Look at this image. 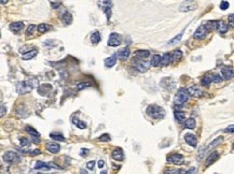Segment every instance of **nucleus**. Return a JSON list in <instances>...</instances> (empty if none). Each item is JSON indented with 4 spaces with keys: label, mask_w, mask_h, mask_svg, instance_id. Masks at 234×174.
<instances>
[{
    "label": "nucleus",
    "mask_w": 234,
    "mask_h": 174,
    "mask_svg": "<svg viewBox=\"0 0 234 174\" xmlns=\"http://www.w3.org/2000/svg\"><path fill=\"white\" fill-rule=\"evenodd\" d=\"M147 114L149 115L150 117L152 118H155V119H162L165 117L166 113H165V110L163 108L159 106H155V104H151L147 108Z\"/></svg>",
    "instance_id": "obj_1"
},
{
    "label": "nucleus",
    "mask_w": 234,
    "mask_h": 174,
    "mask_svg": "<svg viewBox=\"0 0 234 174\" xmlns=\"http://www.w3.org/2000/svg\"><path fill=\"white\" fill-rule=\"evenodd\" d=\"M189 97L190 95L188 94V91L187 89H179L177 91L176 96H175V99H174V102L176 106H182L183 103L188 101Z\"/></svg>",
    "instance_id": "obj_2"
},
{
    "label": "nucleus",
    "mask_w": 234,
    "mask_h": 174,
    "mask_svg": "<svg viewBox=\"0 0 234 174\" xmlns=\"http://www.w3.org/2000/svg\"><path fill=\"white\" fill-rule=\"evenodd\" d=\"M35 84L31 83V81H23V82H18L16 84V91H18V94L21 95H24V94H27L31 91Z\"/></svg>",
    "instance_id": "obj_3"
},
{
    "label": "nucleus",
    "mask_w": 234,
    "mask_h": 174,
    "mask_svg": "<svg viewBox=\"0 0 234 174\" xmlns=\"http://www.w3.org/2000/svg\"><path fill=\"white\" fill-rule=\"evenodd\" d=\"M133 64H134L135 68H136L139 72H142V73L148 71L149 68H150V66H151V64L150 62H148V61H138L136 57L133 59Z\"/></svg>",
    "instance_id": "obj_4"
},
{
    "label": "nucleus",
    "mask_w": 234,
    "mask_h": 174,
    "mask_svg": "<svg viewBox=\"0 0 234 174\" xmlns=\"http://www.w3.org/2000/svg\"><path fill=\"white\" fill-rule=\"evenodd\" d=\"M197 8V3L195 1H183L181 2L180 7H179V11L180 12H190L193 11Z\"/></svg>",
    "instance_id": "obj_5"
},
{
    "label": "nucleus",
    "mask_w": 234,
    "mask_h": 174,
    "mask_svg": "<svg viewBox=\"0 0 234 174\" xmlns=\"http://www.w3.org/2000/svg\"><path fill=\"white\" fill-rule=\"evenodd\" d=\"M122 42V37L117 32H112L110 33L109 35V40H108V45L109 46H112V47H115V46H119L121 44Z\"/></svg>",
    "instance_id": "obj_6"
},
{
    "label": "nucleus",
    "mask_w": 234,
    "mask_h": 174,
    "mask_svg": "<svg viewBox=\"0 0 234 174\" xmlns=\"http://www.w3.org/2000/svg\"><path fill=\"white\" fill-rule=\"evenodd\" d=\"M167 161L170 163H173V165H180L183 163L185 159H183V156L180 154H173L170 156H168L167 158Z\"/></svg>",
    "instance_id": "obj_7"
},
{
    "label": "nucleus",
    "mask_w": 234,
    "mask_h": 174,
    "mask_svg": "<svg viewBox=\"0 0 234 174\" xmlns=\"http://www.w3.org/2000/svg\"><path fill=\"white\" fill-rule=\"evenodd\" d=\"M3 160L7 161L9 163H14V162H18L20 160V157L16 153L14 152H7L5 155H3Z\"/></svg>",
    "instance_id": "obj_8"
},
{
    "label": "nucleus",
    "mask_w": 234,
    "mask_h": 174,
    "mask_svg": "<svg viewBox=\"0 0 234 174\" xmlns=\"http://www.w3.org/2000/svg\"><path fill=\"white\" fill-rule=\"evenodd\" d=\"M207 29H206L205 25H202V26H200L199 28L197 29V31L194 32V35H193V37H194V39H199V40H202L204 39V38L206 37V35H207Z\"/></svg>",
    "instance_id": "obj_9"
},
{
    "label": "nucleus",
    "mask_w": 234,
    "mask_h": 174,
    "mask_svg": "<svg viewBox=\"0 0 234 174\" xmlns=\"http://www.w3.org/2000/svg\"><path fill=\"white\" fill-rule=\"evenodd\" d=\"M187 91H188V94L191 96V97L197 98V97H201V96L203 95V91H202L201 89H200L197 85L191 86V87H189V88L187 89Z\"/></svg>",
    "instance_id": "obj_10"
},
{
    "label": "nucleus",
    "mask_w": 234,
    "mask_h": 174,
    "mask_svg": "<svg viewBox=\"0 0 234 174\" xmlns=\"http://www.w3.org/2000/svg\"><path fill=\"white\" fill-rule=\"evenodd\" d=\"M221 75H222L223 80H230L234 77V70L231 68H228V67H224V68L221 69Z\"/></svg>",
    "instance_id": "obj_11"
},
{
    "label": "nucleus",
    "mask_w": 234,
    "mask_h": 174,
    "mask_svg": "<svg viewBox=\"0 0 234 174\" xmlns=\"http://www.w3.org/2000/svg\"><path fill=\"white\" fill-rule=\"evenodd\" d=\"M185 141L187 142L190 146H192V147H197V139L194 135H192V133H187V135H185Z\"/></svg>",
    "instance_id": "obj_12"
},
{
    "label": "nucleus",
    "mask_w": 234,
    "mask_h": 174,
    "mask_svg": "<svg viewBox=\"0 0 234 174\" xmlns=\"http://www.w3.org/2000/svg\"><path fill=\"white\" fill-rule=\"evenodd\" d=\"M130 54H131L130 49H128V47H124V49L118 51V53L115 54V55H117V58H119L120 60H125L128 58Z\"/></svg>",
    "instance_id": "obj_13"
},
{
    "label": "nucleus",
    "mask_w": 234,
    "mask_h": 174,
    "mask_svg": "<svg viewBox=\"0 0 234 174\" xmlns=\"http://www.w3.org/2000/svg\"><path fill=\"white\" fill-rule=\"evenodd\" d=\"M46 150H48V152L52 153V154H57L60 150V145L57 143H54V142H51V143L46 144Z\"/></svg>",
    "instance_id": "obj_14"
},
{
    "label": "nucleus",
    "mask_w": 234,
    "mask_h": 174,
    "mask_svg": "<svg viewBox=\"0 0 234 174\" xmlns=\"http://www.w3.org/2000/svg\"><path fill=\"white\" fill-rule=\"evenodd\" d=\"M9 28L11 29V31H13V32H18V31H21L23 28H24V23L23 22L11 23L10 26H9Z\"/></svg>",
    "instance_id": "obj_15"
},
{
    "label": "nucleus",
    "mask_w": 234,
    "mask_h": 174,
    "mask_svg": "<svg viewBox=\"0 0 234 174\" xmlns=\"http://www.w3.org/2000/svg\"><path fill=\"white\" fill-rule=\"evenodd\" d=\"M112 158L115 160H118V161H122L124 159V153L121 148H115V150L112 152Z\"/></svg>",
    "instance_id": "obj_16"
},
{
    "label": "nucleus",
    "mask_w": 234,
    "mask_h": 174,
    "mask_svg": "<svg viewBox=\"0 0 234 174\" xmlns=\"http://www.w3.org/2000/svg\"><path fill=\"white\" fill-rule=\"evenodd\" d=\"M218 158H219V154H218V153H217V152H213L212 154H210L209 156L206 158L205 165H206V167H209V165H213V163H214Z\"/></svg>",
    "instance_id": "obj_17"
},
{
    "label": "nucleus",
    "mask_w": 234,
    "mask_h": 174,
    "mask_svg": "<svg viewBox=\"0 0 234 174\" xmlns=\"http://www.w3.org/2000/svg\"><path fill=\"white\" fill-rule=\"evenodd\" d=\"M216 29H218V31L220 33H225L229 28H228V25L224 22L218 20V22H216Z\"/></svg>",
    "instance_id": "obj_18"
},
{
    "label": "nucleus",
    "mask_w": 234,
    "mask_h": 174,
    "mask_svg": "<svg viewBox=\"0 0 234 174\" xmlns=\"http://www.w3.org/2000/svg\"><path fill=\"white\" fill-rule=\"evenodd\" d=\"M104 62H105V66H106L107 68H111V67H113L115 64H117V55L115 54V55L106 58Z\"/></svg>",
    "instance_id": "obj_19"
},
{
    "label": "nucleus",
    "mask_w": 234,
    "mask_h": 174,
    "mask_svg": "<svg viewBox=\"0 0 234 174\" xmlns=\"http://www.w3.org/2000/svg\"><path fill=\"white\" fill-rule=\"evenodd\" d=\"M150 55V52L147 51V50H138V51L135 52V57L139 58V59H144V58L149 57Z\"/></svg>",
    "instance_id": "obj_20"
},
{
    "label": "nucleus",
    "mask_w": 234,
    "mask_h": 174,
    "mask_svg": "<svg viewBox=\"0 0 234 174\" xmlns=\"http://www.w3.org/2000/svg\"><path fill=\"white\" fill-rule=\"evenodd\" d=\"M62 20L65 25H70L72 23V15L70 14V12L68 11L64 12L62 15Z\"/></svg>",
    "instance_id": "obj_21"
},
{
    "label": "nucleus",
    "mask_w": 234,
    "mask_h": 174,
    "mask_svg": "<svg viewBox=\"0 0 234 174\" xmlns=\"http://www.w3.org/2000/svg\"><path fill=\"white\" fill-rule=\"evenodd\" d=\"M150 64H151V66H153V67H159V66H161L162 65V57L160 55H153L152 56V59H151V61H150Z\"/></svg>",
    "instance_id": "obj_22"
},
{
    "label": "nucleus",
    "mask_w": 234,
    "mask_h": 174,
    "mask_svg": "<svg viewBox=\"0 0 234 174\" xmlns=\"http://www.w3.org/2000/svg\"><path fill=\"white\" fill-rule=\"evenodd\" d=\"M25 130H26V132H28L33 139H38V138L40 137V133L38 132L36 129H33V127H30V126H27V127L25 128Z\"/></svg>",
    "instance_id": "obj_23"
},
{
    "label": "nucleus",
    "mask_w": 234,
    "mask_h": 174,
    "mask_svg": "<svg viewBox=\"0 0 234 174\" xmlns=\"http://www.w3.org/2000/svg\"><path fill=\"white\" fill-rule=\"evenodd\" d=\"M174 115H175V118H176L179 123L185 124V113L181 112V111H175Z\"/></svg>",
    "instance_id": "obj_24"
},
{
    "label": "nucleus",
    "mask_w": 234,
    "mask_h": 174,
    "mask_svg": "<svg viewBox=\"0 0 234 174\" xmlns=\"http://www.w3.org/2000/svg\"><path fill=\"white\" fill-rule=\"evenodd\" d=\"M37 54H38V51H37V50H31V51H29V52H27V53L23 54L22 58H23L24 60H29V59H31V58L35 57V56L37 55Z\"/></svg>",
    "instance_id": "obj_25"
},
{
    "label": "nucleus",
    "mask_w": 234,
    "mask_h": 174,
    "mask_svg": "<svg viewBox=\"0 0 234 174\" xmlns=\"http://www.w3.org/2000/svg\"><path fill=\"white\" fill-rule=\"evenodd\" d=\"M35 169L50 170L51 169V165H50V163H44V162H42V161H37V162H36V165H35Z\"/></svg>",
    "instance_id": "obj_26"
},
{
    "label": "nucleus",
    "mask_w": 234,
    "mask_h": 174,
    "mask_svg": "<svg viewBox=\"0 0 234 174\" xmlns=\"http://www.w3.org/2000/svg\"><path fill=\"white\" fill-rule=\"evenodd\" d=\"M182 57V53H181L180 50H175L174 52L172 53V59H173V62H177L181 59Z\"/></svg>",
    "instance_id": "obj_27"
},
{
    "label": "nucleus",
    "mask_w": 234,
    "mask_h": 174,
    "mask_svg": "<svg viewBox=\"0 0 234 174\" xmlns=\"http://www.w3.org/2000/svg\"><path fill=\"white\" fill-rule=\"evenodd\" d=\"M195 125H197V123H195L194 118H188L185 121V124H183L185 128H187V129H194Z\"/></svg>",
    "instance_id": "obj_28"
},
{
    "label": "nucleus",
    "mask_w": 234,
    "mask_h": 174,
    "mask_svg": "<svg viewBox=\"0 0 234 174\" xmlns=\"http://www.w3.org/2000/svg\"><path fill=\"white\" fill-rule=\"evenodd\" d=\"M100 40H102V38H100V33L98 32V31H95V32L92 33V35H91V42H92L93 44H97Z\"/></svg>",
    "instance_id": "obj_29"
},
{
    "label": "nucleus",
    "mask_w": 234,
    "mask_h": 174,
    "mask_svg": "<svg viewBox=\"0 0 234 174\" xmlns=\"http://www.w3.org/2000/svg\"><path fill=\"white\" fill-rule=\"evenodd\" d=\"M172 61H173L172 54H170V53L164 54L163 57H162V65H163V66H167V65H170Z\"/></svg>",
    "instance_id": "obj_30"
},
{
    "label": "nucleus",
    "mask_w": 234,
    "mask_h": 174,
    "mask_svg": "<svg viewBox=\"0 0 234 174\" xmlns=\"http://www.w3.org/2000/svg\"><path fill=\"white\" fill-rule=\"evenodd\" d=\"M72 123H73V125H76L78 128H80V129H85V128H86V124L84 123V121L79 120L77 117H73V118H72Z\"/></svg>",
    "instance_id": "obj_31"
},
{
    "label": "nucleus",
    "mask_w": 234,
    "mask_h": 174,
    "mask_svg": "<svg viewBox=\"0 0 234 174\" xmlns=\"http://www.w3.org/2000/svg\"><path fill=\"white\" fill-rule=\"evenodd\" d=\"M222 140H223V138H222V137H219V138H217V139L215 140L214 142H212V143H210L209 145L207 146V148H206V150H205V152H207V150H212V148L216 147V146L218 145V144L220 143V142L222 141Z\"/></svg>",
    "instance_id": "obj_32"
},
{
    "label": "nucleus",
    "mask_w": 234,
    "mask_h": 174,
    "mask_svg": "<svg viewBox=\"0 0 234 174\" xmlns=\"http://www.w3.org/2000/svg\"><path fill=\"white\" fill-rule=\"evenodd\" d=\"M49 30H50V26L48 24L42 23V24H40L39 26H38V31H39L40 33H44V32H46V31H49Z\"/></svg>",
    "instance_id": "obj_33"
},
{
    "label": "nucleus",
    "mask_w": 234,
    "mask_h": 174,
    "mask_svg": "<svg viewBox=\"0 0 234 174\" xmlns=\"http://www.w3.org/2000/svg\"><path fill=\"white\" fill-rule=\"evenodd\" d=\"M181 38H182V32L179 33V35H177L176 37L174 38V39L170 40V41L167 42V44H168V45H174V44H177V43H178V42L181 40Z\"/></svg>",
    "instance_id": "obj_34"
},
{
    "label": "nucleus",
    "mask_w": 234,
    "mask_h": 174,
    "mask_svg": "<svg viewBox=\"0 0 234 174\" xmlns=\"http://www.w3.org/2000/svg\"><path fill=\"white\" fill-rule=\"evenodd\" d=\"M212 82H213V75H205V76L202 79V84H203L204 86H209Z\"/></svg>",
    "instance_id": "obj_35"
},
{
    "label": "nucleus",
    "mask_w": 234,
    "mask_h": 174,
    "mask_svg": "<svg viewBox=\"0 0 234 174\" xmlns=\"http://www.w3.org/2000/svg\"><path fill=\"white\" fill-rule=\"evenodd\" d=\"M50 137H51L53 140H55V141H62V142L65 141V137L62 135V133H51Z\"/></svg>",
    "instance_id": "obj_36"
},
{
    "label": "nucleus",
    "mask_w": 234,
    "mask_h": 174,
    "mask_svg": "<svg viewBox=\"0 0 234 174\" xmlns=\"http://www.w3.org/2000/svg\"><path fill=\"white\" fill-rule=\"evenodd\" d=\"M164 174H183L182 170H177V169H167L165 170Z\"/></svg>",
    "instance_id": "obj_37"
},
{
    "label": "nucleus",
    "mask_w": 234,
    "mask_h": 174,
    "mask_svg": "<svg viewBox=\"0 0 234 174\" xmlns=\"http://www.w3.org/2000/svg\"><path fill=\"white\" fill-rule=\"evenodd\" d=\"M98 140H99L100 142H109L111 140V138L108 133H104V135H100V137L98 138Z\"/></svg>",
    "instance_id": "obj_38"
},
{
    "label": "nucleus",
    "mask_w": 234,
    "mask_h": 174,
    "mask_svg": "<svg viewBox=\"0 0 234 174\" xmlns=\"http://www.w3.org/2000/svg\"><path fill=\"white\" fill-rule=\"evenodd\" d=\"M35 30H36V26H35V25H33V24L29 25L28 28H27V30H26V35L28 37V35H33V33L35 32Z\"/></svg>",
    "instance_id": "obj_39"
},
{
    "label": "nucleus",
    "mask_w": 234,
    "mask_h": 174,
    "mask_svg": "<svg viewBox=\"0 0 234 174\" xmlns=\"http://www.w3.org/2000/svg\"><path fill=\"white\" fill-rule=\"evenodd\" d=\"M91 84L90 83H79L77 86V88L79 89V91H81V89H84L86 88V87H90Z\"/></svg>",
    "instance_id": "obj_40"
},
{
    "label": "nucleus",
    "mask_w": 234,
    "mask_h": 174,
    "mask_svg": "<svg viewBox=\"0 0 234 174\" xmlns=\"http://www.w3.org/2000/svg\"><path fill=\"white\" fill-rule=\"evenodd\" d=\"M29 143H30V142H29V140L27 139V138H22V139L20 140V144H21V146H23V147H24V146H27Z\"/></svg>",
    "instance_id": "obj_41"
},
{
    "label": "nucleus",
    "mask_w": 234,
    "mask_h": 174,
    "mask_svg": "<svg viewBox=\"0 0 234 174\" xmlns=\"http://www.w3.org/2000/svg\"><path fill=\"white\" fill-rule=\"evenodd\" d=\"M221 81H222V77H221L220 75L218 74L213 75V82H215V83H220Z\"/></svg>",
    "instance_id": "obj_42"
},
{
    "label": "nucleus",
    "mask_w": 234,
    "mask_h": 174,
    "mask_svg": "<svg viewBox=\"0 0 234 174\" xmlns=\"http://www.w3.org/2000/svg\"><path fill=\"white\" fill-rule=\"evenodd\" d=\"M224 132H228V133L233 132V133H234V125H230V126H228V127L224 129Z\"/></svg>",
    "instance_id": "obj_43"
},
{
    "label": "nucleus",
    "mask_w": 234,
    "mask_h": 174,
    "mask_svg": "<svg viewBox=\"0 0 234 174\" xmlns=\"http://www.w3.org/2000/svg\"><path fill=\"white\" fill-rule=\"evenodd\" d=\"M229 25L231 27H234V13L233 14H230L229 15Z\"/></svg>",
    "instance_id": "obj_44"
},
{
    "label": "nucleus",
    "mask_w": 234,
    "mask_h": 174,
    "mask_svg": "<svg viewBox=\"0 0 234 174\" xmlns=\"http://www.w3.org/2000/svg\"><path fill=\"white\" fill-rule=\"evenodd\" d=\"M228 8H229V2H228V1H222V2L220 3L221 10H227Z\"/></svg>",
    "instance_id": "obj_45"
},
{
    "label": "nucleus",
    "mask_w": 234,
    "mask_h": 174,
    "mask_svg": "<svg viewBox=\"0 0 234 174\" xmlns=\"http://www.w3.org/2000/svg\"><path fill=\"white\" fill-rule=\"evenodd\" d=\"M94 165H95V161H94V160L88 161V162L86 163V168H88V170H93V168H94Z\"/></svg>",
    "instance_id": "obj_46"
},
{
    "label": "nucleus",
    "mask_w": 234,
    "mask_h": 174,
    "mask_svg": "<svg viewBox=\"0 0 234 174\" xmlns=\"http://www.w3.org/2000/svg\"><path fill=\"white\" fill-rule=\"evenodd\" d=\"M185 174H197V168H195V167L190 168L188 171L185 172Z\"/></svg>",
    "instance_id": "obj_47"
},
{
    "label": "nucleus",
    "mask_w": 234,
    "mask_h": 174,
    "mask_svg": "<svg viewBox=\"0 0 234 174\" xmlns=\"http://www.w3.org/2000/svg\"><path fill=\"white\" fill-rule=\"evenodd\" d=\"M51 6H52V8H53V9H57V8L60 7V2H54V1H52Z\"/></svg>",
    "instance_id": "obj_48"
},
{
    "label": "nucleus",
    "mask_w": 234,
    "mask_h": 174,
    "mask_svg": "<svg viewBox=\"0 0 234 174\" xmlns=\"http://www.w3.org/2000/svg\"><path fill=\"white\" fill-rule=\"evenodd\" d=\"M6 112H7V109H6V106L2 104V106H1V113H0V116H5Z\"/></svg>",
    "instance_id": "obj_49"
},
{
    "label": "nucleus",
    "mask_w": 234,
    "mask_h": 174,
    "mask_svg": "<svg viewBox=\"0 0 234 174\" xmlns=\"http://www.w3.org/2000/svg\"><path fill=\"white\" fill-rule=\"evenodd\" d=\"M98 168H99V169H103V168H104V165H105V161L104 160H103V159H102V160H98Z\"/></svg>",
    "instance_id": "obj_50"
},
{
    "label": "nucleus",
    "mask_w": 234,
    "mask_h": 174,
    "mask_svg": "<svg viewBox=\"0 0 234 174\" xmlns=\"http://www.w3.org/2000/svg\"><path fill=\"white\" fill-rule=\"evenodd\" d=\"M38 154H40V150H33V152L31 153L33 156H36V155H38Z\"/></svg>",
    "instance_id": "obj_51"
},
{
    "label": "nucleus",
    "mask_w": 234,
    "mask_h": 174,
    "mask_svg": "<svg viewBox=\"0 0 234 174\" xmlns=\"http://www.w3.org/2000/svg\"><path fill=\"white\" fill-rule=\"evenodd\" d=\"M88 150H82V152L80 153V155H81V156H84V155H86V154H88Z\"/></svg>",
    "instance_id": "obj_52"
},
{
    "label": "nucleus",
    "mask_w": 234,
    "mask_h": 174,
    "mask_svg": "<svg viewBox=\"0 0 234 174\" xmlns=\"http://www.w3.org/2000/svg\"><path fill=\"white\" fill-rule=\"evenodd\" d=\"M80 174H86V171L85 170H81V171H80Z\"/></svg>",
    "instance_id": "obj_53"
},
{
    "label": "nucleus",
    "mask_w": 234,
    "mask_h": 174,
    "mask_svg": "<svg viewBox=\"0 0 234 174\" xmlns=\"http://www.w3.org/2000/svg\"><path fill=\"white\" fill-rule=\"evenodd\" d=\"M7 2H8L7 0H6V1H5V0H1V3H2V5H6Z\"/></svg>",
    "instance_id": "obj_54"
},
{
    "label": "nucleus",
    "mask_w": 234,
    "mask_h": 174,
    "mask_svg": "<svg viewBox=\"0 0 234 174\" xmlns=\"http://www.w3.org/2000/svg\"><path fill=\"white\" fill-rule=\"evenodd\" d=\"M100 174H107V171H103V172H102V173H100Z\"/></svg>",
    "instance_id": "obj_55"
},
{
    "label": "nucleus",
    "mask_w": 234,
    "mask_h": 174,
    "mask_svg": "<svg viewBox=\"0 0 234 174\" xmlns=\"http://www.w3.org/2000/svg\"><path fill=\"white\" fill-rule=\"evenodd\" d=\"M233 148H234V144H233Z\"/></svg>",
    "instance_id": "obj_56"
}]
</instances>
